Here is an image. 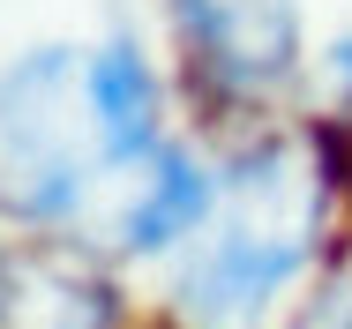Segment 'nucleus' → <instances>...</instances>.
Returning <instances> with one entry per match:
<instances>
[{
  "mask_svg": "<svg viewBox=\"0 0 352 329\" xmlns=\"http://www.w3.org/2000/svg\"><path fill=\"white\" fill-rule=\"evenodd\" d=\"M330 90H338V120L352 128V38H338V53H330Z\"/></svg>",
  "mask_w": 352,
  "mask_h": 329,
  "instance_id": "obj_7",
  "label": "nucleus"
},
{
  "mask_svg": "<svg viewBox=\"0 0 352 329\" xmlns=\"http://www.w3.org/2000/svg\"><path fill=\"white\" fill-rule=\"evenodd\" d=\"M330 225V157L315 135H263L217 180L203 247L173 284L180 329H263L278 292L315 262Z\"/></svg>",
  "mask_w": 352,
  "mask_h": 329,
  "instance_id": "obj_2",
  "label": "nucleus"
},
{
  "mask_svg": "<svg viewBox=\"0 0 352 329\" xmlns=\"http://www.w3.org/2000/svg\"><path fill=\"white\" fill-rule=\"evenodd\" d=\"M188 67L210 98H270L300 67V8L292 0H173Z\"/></svg>",
  "mask_w": 352,
  "mask_h": 329,
  "instance_id": "obj_3",
  "label": "nucleus"
},
{
  "mask_svg": "<svg viewBox=\"0 0 352 329\" xmlns=\"http://www.w3.org/2000/svg\"><path fill=\"white\" fill-rule=\"evenodd\" d=\"M157 150V75L128 38L38 45L0 75V202L30 225L75 217Z\"/></svg>",
  "mask_w": 352,
  "mask_h": 329,
  "instance_id": "obj_1",
  "label": "nucleus"
},
{
  "mask_svg": "<svg viewBox=\"0 0 352 329\" xmlns=\"http://www.w3.org/2000/svg\"><path fill=\"white\" fill-rule=\"evenodd\" d=\"M210 209H217V180L188 150L157 142L128 172H113V188H105V232H113L120 255H165L188 232H203Z\"/></svg>",
  "mask_w": 352,
  "mask_h": 329,
  "instance_id": "obj_4",
  "label": "nucleus"
},
{
  "mask_svg": "<svg viewBox=\"0 0 352 329\" xmlns=\"http://www.w3.org/2000/svg\"><path fill=\"white\" fill-rule=\"evenodd\" d=\"M292 329H352V247L330 262V277L315 284V299L300 307V322Z\"/></svg>",
  "mask_w": 352,
  "mask_h": 329,
  "instance_id": "obj_6",
  "label": "nucleus"
},
{
  "mask_svg": "<svg viewBox=\"0 0 352 329\" xmlns=\"http://www.w3.org/2000/svg\"><path fill=\"white\" fill-rule=\"evenodd\" d=\"M0 329H113V292L53 247H0Z\"/></svg>",
  "mask_w": 352,
  "mask_h": 329,
  "instance_id": "obj_5",
  "label": "nucleus"
}]
</instances>
